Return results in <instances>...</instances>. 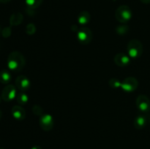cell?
Segmentation results:
<instances>
[{"label": "cell", "instance_id": "cell-1", "mask_svg": "<svg viewBox=\"0 0 150 149\" xmlns=\"http://www.w3.org/2000/svg\"><path fill=\"white\" fill-rule=\"evenodd\" d=\"M26 65V59L24 56L19 51H13L7 58V67L10 70L14 72H20Z\"/></svg>", "mask_w": 150, "mask_h": 149}, {"label": "cell", "instance_id": "cell-2", "mask_svg": "<svg viewBox=\"0 0 150 149\" xmlns=\"http://www.w3.org/2000/svg\"><path fill=\"white\" fill-rule=\"evenodd\" d=\"M127 51L130 58H139L143 53V45L139 39H131L127 44Z\"/></svg>", "mask_w": 150, "mask_h": 149}, {"label": "cell", "instance_id": "cell-3", "mask_svg": "<svg viewBox=\"0 0 150 149\" xmlns=\"http://www.w3.org/2000/svg\"><path fill=\"white\" fill-rule=\"evenodd\" d=\"M116 19L119 22L125 23L132 18V12L127 5H121L117 9L115 13Z\"/></svg>", "mask_w": 150, "mask_h": 149}, {"label": "cell", "instance_id": "cell-4", "mask_svg": "<svg viewBox=\"0 0 150 149\" xmlns=\"http://www.w3.org/2000/svg\"><path fill=\"white\" fill-rule=\"evenodd\" d=\"M93 35L92 32L89 28L82 27L77 32V39L83 45H87L92 41Z\"/></svg>", "mask_w": 150, "mask_h": 149}, {"label": "cell", "instance_id": "cell-5", "mask_svg": "<svg viewBox=\"0 0 150 149\" xmlns=\"http://www.w3.org/2000/svg\"><path fill=\"white\" fill-rule=\"evenodd\" d=\"M139 86V81L136 77H126L121 84V89L127 93H131L136 91Z\"/></svg>", "mask_w": 150, "mask_h": 149}, {"label": "cell", "instance_id": "cell-6", "mask_svg": "<svg viewBox=\"0 0 150 149\" xmlns=\"http://www.w3.org/2000/svg\"><path fill=\"white\" fill-rule=\"evenodd\" d=\"M136 105L141 112H148L150 110V99L146 95H139L136 98Z\"/></svg>", "mask_w": 150, "mask_h": 149}, {"label": "cell", "instance_id": "cell-7", "mask_svg": "<svg viewBox=\"0 0 150 149\" xmlns=\"http://www.w3.org/2000/svg\"><path fill=\"white\" fill-rule=\"evenodd\" d=\"M17 96L16 89L13 85H7L3 89L1 92V99L5 102L13 100Z\"/></svg>", "mask_w": 150, "mask_h": 149}, {"label": "cell", "instance_id": "cell-8", "mask_svg": "<svg viewBox=\"0 0 150 149\" xmlns=\"http://www.w3.org/2000/svg\"><path fill=\"white\" fill-rule=\"evenodd\" d=\"M40 126L43 131H51L54 127V119L49 114H43L40 117Z\"/></svg>", "mask_w": 150, "mask_h": 149}, {"label": "cell", "instance_id": "cell-9", "mask_svg": "<svg viewBox=\"0 0 150 149\" xmlns=\"http://www.w3.org/2000/svg\"><path fill=\"white\" fill-rule=\"evenodd\" d=\"M30 80L24 75L18 76L16 79V86L21 91H26L30 88Z\"/></svg>", "mask_w": 150, "mask_h": 149}, {"label": "cell", "instance_id": "cell-10", "mask_svg": "<svg viewBox=\"0 0 150 149\" xmlns=\"http://www.w3.org/2000/svg\"><path fill=\"white\" fill-rule=\"evenodd\" d=\"M114 61L119 67H125L130 64V58L128 55H126L124 53H119L115 56Z\"/></svg>", "mask_w": 150, "mask_h": 149}, {"label": "cell", "instance_id": "cell-11", "mask_svg": "<svg viewBox=\"0 0 150 149\" xmlns=\"http://www.w3.org/2000/svg\"><path fill=\"white\" fill-rule=\"evenodd\" d=\"M11 113L13 118L15 119L18 120V121H22L26 117L25 110L22 107H21L20 105H15V106H13L11 110Z\"/></svg>", "mask_w": 150, "mask_h": 149}, {"label": "cell", "instance_id": "cell-12", "mask_svg": "<svg viewBox=\"0 0 150 149\" xmlns=\"http://www.w3.org/2000/svg\"><path fill=\"white\" fill-rule=\"evenodd\" d=\"M147 124V119L146 117L143 115H139L136 117L134 119V127L136 129H142L144 128Z\"/></svg>", "mask_w": 150, "mask_h": 149}, {"label": "cell", "instance_id": "cell-13", "mask_svg": "<svg viewBox=\"0 0 150 149\" xmlns=\"http://www.w3.org/2000/svg\"><path fill=\"white\" fill-rule=\"evenodd\" d=\"M90 18L91 16L89 12L86 11V10H83V11L81 12L79 15H78V22L80 24L85 25L89 23V20H90Z\"/></svg>", "mask_w": 150, "mask_h": 149}, {"label": "cell", "instance_id": "cell-14", "mask_svg": "<svg viewBox=\"0 0 150 149\" xmlns=\"http://www.w3.org/2000/svg\"><path fill=\"white\" fill-rule=\"evenodd\" d=\"M12 76L10 72L7 70H2L0 72V82L3 84H7L10 82Z\"/></svg>", "mask_w": 150, "mask_h": 149}, {"label": "cell", "instance_id": "cell-15", "mask_svg": "<svg viewBox=\"0 0 150 149\" xmlns=\"http://www.w3.org/2000/svg\"><path fill=\"white\" fill-rule=\"evenodd\" d=\"M23 19V15H22L20 13H14V14L12 15L11 17H10V24L13 25V26H17V25H19L21 23Z\"/></svg>", "mask_w": 150, "mask_h": 149}, {"label": "cell", "instance_id": "cell-16", "mask_svg": "<svg viewBox=\"0 0 150 149\" xmlns=\"http://www.w3.org/2000/svg\"><path fill=\"white\" fill-rule=\"evenodd\" d=\"M16 99H17V102L19 105H26L29 102V96L25 93V91H21L17 93Z\"/></svg>", "mask_w": 150, "mask_h": 149}, {"label": "cell", "instance_id": "cell-17", "mask_svg": "<svg viewBox=\"0 0 150 149\" xmlns=\"http://www.w3.org/2000/svg\"><path fill=\"white\" fill-rule=\"evenodd\" d=\"M43 0H26V6L29 9H37L38 7L41 5Z\"/></svg>", "mask_w": 150, "mask_h": 149}, {"label": "cell", "instance_id": "cell-18", "mask_svg": "<svg viewBox=\"0 0 150 149\" xmlns=\"http://www.w3.org/2000/svg\"><path fill=\"white\" fill-rule=\"evenodd\" d=\"M108 84H109L110 87L112 89H118L120 87L121 88L122 82L117 78H111L110 79Z\"/></svg>", "mask_w": 150, "mask_h": 149}, {"label": "cell", "instance_id": "cell-19", "mask_svg": "<svg viewBox=\"0 0 150 149\" xmlns=\"http://www.w3.org/2000/svg\"><path fill=\"white\" fill-rule=\"evenodd\" d=\"M32 112L34 114L40 117L43 115V109L42 107L38 105H35L32 107Z\"/></svg>", "mask_w": 150, "mask_h": 149}, {"label": "cell", "instance_id": "cell-20", "mask_svg": "<svg viewBox=\"0 0 150 149\" xmlns=\"http://www.w3.org/2000/svg\"><path fill=\"white\" fill-rule=\"evenodd\" d=\"M36 32V26L33 23H29L26 27V33L29 35H32Z\"/></svg>", "mask_w": 150, "mask_h": 149}, {"label": "cell", "instance_id": "cell-21", "mask_svg": "<svg viewBox=\"0 0 150 149\" xmlns=\"http://www.w3.org/2000/svg\"><path fill=\"white\" fill-rule=\"evenodd\" d=\"M129 27L127 26H117L116 31L120 35H124L128 32Z\"/></svg>", "mask_w": 150, "mask_h": 149}, {"label": "cell", "instance_id": "cell-22", "mask_svg": "<svg viewBox=\"0 0 150 149\" xmlns=\"http://www.w3.org/2000/svg\"><path fill=\"white\" fill-rule=\"evenodd\" d=\"M11 34V29L10 27H6L4 28L2 30V35L4 37H8Z\"/></svg>", "mask_w": 150, "mask_h": 149}, {"label": "cell", "instance_id": "cell-23", "mask_svg": "<svg viewBox=\"0 0 150 149\" xmlns=\"http://www.w3.org/2000/svg\"><path fill=\"white\" fill-rule=\"evenodd\" d=\"M140 1L144 4H149V3H150V0H140Z\"/></svg>", "mask_w": 150, "mask_h": 149}, {"label": "cell", "instance_id": "cell-24", "mask_svg": "<svg viewBox=\"0 0 150 149\" xmlns=\"http://www.w3.org/2000/svg\"><path fill=\"white\" fill-rule=\"evenodd\" d=\"M31 149H42V148L39 145H35Z\"/></svg>", "mask_w": 150, "mask_h": 149}, {"label": "cell", "instance_id": "cell-25", "mask_svg": "<svg viewBox=\"0 0 150 149\" xmlns=\"http://www.w3.org/2000/svg\"><path fill=\"white\" fill-rule=\"evenodd\" d=\"M10 1H11V0H0V2H1V3H7V2H9Z\"/></svg>", "mask_w": 150, "mask_h": 149}, {"label": "cell", "instance_id": "cell-26", "mask_svg": "<svg viewBox=\"0 0 150 149\" xmlns=\"http://www.w3.org/2000/svg\"><path fill=\"white\" fill-rule=\"evenodd\" d=\"M1 116H2V112H1V111L0 110V118H1Z\"/></svg>", "mask_w": 150, "mask_h": 149}, {"label": "cell", "instance_id": "cell-27", "mask_svg": "<svg viewBox=\"0 0 150 149\" xmlns=\"http://www.w3.org/2000/svg\"><path fill=\"white\" fill-rule=\"evenodd\" d=\"M1 96H0V103H1Z\"/></svg>", "mask_w": 150, "mask_h": 149}]
</instances>
